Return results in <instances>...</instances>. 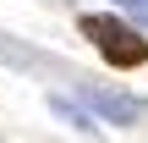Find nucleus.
<instances>
[{
  "label": "nucleus",
  "instance_id": "obj_1",
  "mask_svg": "<svg viewBox=\"0 0 148 143\" xmlns=\"http://www.w3.org/2000/svg\"><path fill=\"white\" fill-rule=\"evenodd\" d=\"M82 39H93V50H99L115 72H132V66L148 61V39L132 22H121V17H82Z\"/></svg>",
  "mask_w": 148,
  "mask_h": 143
},
{
  "label": "nucleus",
  "instance_id": "obj_2",
  "mask_svg": "<svg viewBox=\"0 0 148 143\" xmlns=\"http://www.w3.org/2000/svg\"><path fill=\"white\" fill-rule=\"evenodd\" d=\"M115 11H126V17H137V22H148V0H110Z\"/></svg>",
  "mask_w": 148,
  "mask_h": 143
}]
</instances>
